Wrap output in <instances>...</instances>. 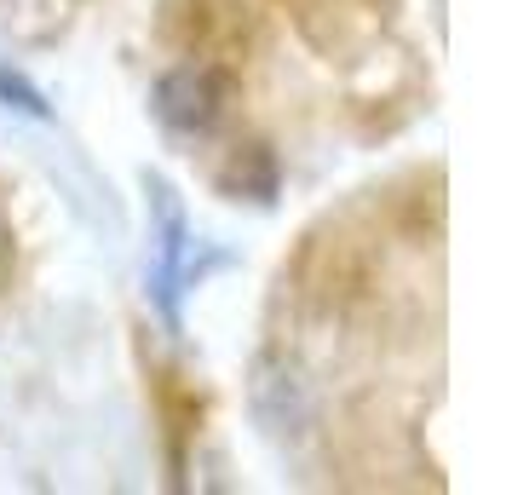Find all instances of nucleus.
I'll use <instances>...</instances> for the list:
<instances>
[{"label": "nucleus", "instance_id": "1", "mask_svg": "<svg viewBox=\"0 0 512 495\" xmlns=\"http://www.w3.org/2000/svg\"><path fill=\"white\" fill-rule=\"evenodd\" d=\"M438 167L363 190L305 231L282 265L265 392L323 484H426L438 461L420 432L438 403Z\"/></svg>", "mask_w": 512, "mask_h": 495}, {"label": "nucleus", "instance_id": "3", "mask_svg": "<svg viewBox=\"0 0 512 495\" xmlns=\"http://www.w3.org/2000/svg\"><path fill=\"white\" fill-rule=\"evenodd\" d=\"M93 6L104 0H0V35H18V41H52L75 29Z\"/></svg>", "mask_w": 512, "mask_h": 495}, {"label": "nucleus", "instance_id": "2", "mask_svg": "<svg viewBox=\"0 0 512 495\" xmlns=\"http://www.w3.org/2000/svg\"><path fill=\"white\" fill-rule=\"evenodd\" d=\"M162 121L219 190L265 196L432 110L403 0H162Z\"/></svg>", "mask_w": 512, "mask_h": 495}]
</instances>
